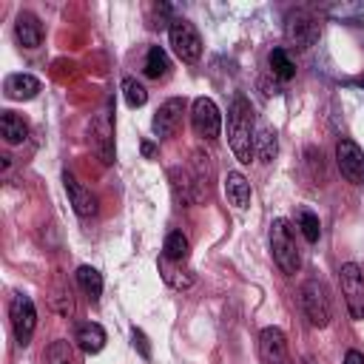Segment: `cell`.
<instances>
[{
  "label": "cell",
  "mask_w": 364,
  "mask_h": 364,
  "mask_svg": "<svg viewBox=\"0 0 364 364\" xmlns=\"http://www.w3.org/2000/svg\"><path fill=\"white\" fill-rule=\"evenodd\" d=\"M74 341L85 355H94V353H100L105 347V330L97 321H82L77 327V333H74Z\"/></svg>",
  "instance_id": "cell-16"
},
{
  "label": "cell",
  "mask_w": 364,
  "mask_h": 364,
  "mask_svg": "<svg viewBox=\"0 0 364 364\" xmlns=\"http://www.w3.org/2000/svg\"><path fill=\"white\" fill-rule=\"evenodd\" d=\"M296 222H299V230H301V236H304L307 242H318V236H321V222H318V216H316L313 210L301 208V210L296 213Z\"/></svg>",
  "instance_id": "cell-24"
},
{
  "label": "cell",
  "mask_w": 364,
  "mask_h": 364,
  "mask_svg": "<svg viewBox=\"0 0 364 364\" xmlns=\"http://www.w3.org/2000/svg\"><path fill=\"white\" fill-rule=\"evenodd\" d=\"M46 364H74V355H71V344L65 338H57L48 344L46 350Z\"/></svg>",
  "instance_id": "cell-26"
},
{
  "label": "cell",
  "mask_w": 364,
  "mask_h": 364,
  "mask_svg": "<svg viewBox=\"0 0 364 364\" xmlns=\"http://www.w3.org/2000/svg\"><path fill=\"white\" fill-rule=\"evenodd\" d=\"M168 40H171L173 54H176L182 63H196V60L202 57V37H199V31L193 28V23H188V20H182V17L171 20V26H168Z\"/></svg>",
  "instance_id": "cell-4"
},
{
  "label": "cell",
  "mask_w": 364,
  "mask_h": 364,
  "mask_svg": "<svg viewBox=\"0 0 364 364\" xmlns=\"http://www.w3.org/2000/svg\"><path fill=\"white\" fill-rule=\"evenodd\" d=\"M122 97H125V102H128L131 108H142V105L148 102L145 85H142L139 80H134V77H125V80H122Z\"/></svg>",
  "instance_id": "cell-25"
},
{
  "label": "cell",
  "mask_w": 364,
  "mask_h": 364,
  "mask_svg": "<svg viewBox=\"0 0 364 364\" xmlns=\"http://www.w3.org/2000/svg\"><path fill=\"white\" fill-rule=\"evenodd\" d=\"M344 364H364V353H358V350H347Z\"/></svg>",
  "instance_id": "cell-29"
},
{
  "label": "cell",
  "mask_w": 364,
  "mask_h": 364,
  "mask_svg": "<svg viewBox=\"0 0 364 364\" xmlns=\"http://www.w3.org/2000/svg\"><path fill=\"white\" fill-rule=\"evenodd\" d=\"M267 65H270L273 77H279L282 82H287V80L296 74V63L290 60V54H287L284 48H273V51L267 54Z\"/></svg>",
  "instance_id": "cell-22"
},
{
  "label": "cell",
  "mask_w": 364,
  "mask_h": 364,
  "mask_svg": "<svg viewBox=\"0 0 364 364\" xmlns=\"http://www.w3.org/2000/svg\"><path fill=\"white\" fill-rule=\"evenodd\" d=\"M188 250H191V245H188V236H185L182 230H171V233L165 236V245H162V256H165V259H171V262H185V259H188Z\"/></svg>",
  "instance_id": "cell-21"
},
{
  "label": "cell",
  "mask_w": 364,
  "mask_h": 364,
  "mask_svg": "<svg viewBox=\"0 0 364 364\" xmlns=\"http://www.w3.org/2000/svg\"><path fill=\"white\" fill-rule=\"evenodd\" d=\"M256 156H259L262 162H270V159L276 156V134H273L270 128H262V131L256 134Z\"/></svg>",
  "instance_id": "cell-27"
},
{
  "label": "cell",
  "mask_w": 364,
  "mask_h": 364,
  "mask_svg": "<svg viewBox=\"0 0 364 364\" xmlns=\"http://www.w3.org/2000/svg\"><path fill=\"white\" fill-rule=\"evenodd\" d=\"M63 185H65V193H68V202H71V208H74V213L77 216H94L97 213V196L82 185V182H77L71 173H63Z\"/></svg>",
  "instance_id": "cell-13"
},
{
  "label": "cell",
  "mask_w": 364,
  "mask_h": 364,
  "mask_svg": "<svg viewBox=\"0 0 364 364\" xmlns=\"http://www.w3.org/2000/svg\"><path fill=\"white\" fill-rule=\"evenodd\" d=\"M259 361L262 364H293L287 350V336L279 327H264L259 333Z\"/></svg>",
  "instance_id": "cell-9"
},
{
  "label": "cell",
  "mask_w": 364,
  "mask_h": 364,
  "mask_svg": "<svg viewBox=\"0 0 364 364\" xmlns=\"http://www.w3.org/2000/svg\"><path fill=\"white\" fill-rule=\"evenodd\" d=\"M228 142L233 156L242 165L256 159V128H253V108L245 97H236L228 108Z\"/></svg>",
  "instance_id": "cell-1"
},
{
  "label": "cell",
  "mask_w": 364,
  "mask_h": 364,
  "mask_svg": "<svg viewBox=\"0 0 364 364\" xmlns=\"http://www.w3.org/2000/svg\"><path fill=\"white\" fill-rule=\"evenodd\" d=\"M182 114H185V100H182V97L165 100V102L156 108V114H154V122H151L154 134H156L159 139L173 136V131H176L179 122H182Z\"/></svg>",
  "instance_id": "cell-11"
},
{
  "label": "cell",
  "mask_w": 364,
  "mask_h": 364,
  "mask_svg": "<svg viewBox=\"0 0 364 364\" xmlns=\"http://www.w3.org/2000/svg\"><path fill=\"white\" fill-rule=\"evenodd\" d=\"M225 196H228V202L233 205V208H247L250 205V182L239 173V171H228V176H225Z\"/></svg>",
  "instance_id": "cell-17"
},
{
  "label": "cell",
  "mask_w": 364,
  "mask_h": 364,
  "mask_svg": "<svg viewBox=\"0 0 364 364\" xmlns=\"http://www.w3.org/2000/svg\"><path fill=\"white\" fill-rule=\"evenodd\" d=\"M284 34L296 48H310L318 40V23L307 14H290L287 26H284Z\"/></svg>",
  "instance_id": "cell-12"
},
{
  "label": "cell",
  "mask_w": 364,
  "mask_h": 364,
  "mask_svg": "<svg viewBox=\"0 0 364 364\" xmlns=\"http://www.w3.org/2000/svg\"><path fill=\"white\" fill-rule=\"evenodd\" d=\"M77 284H80V290L91 301H100V296H102V276H100V270H94L91 264L77 267Z\"/></svg>",
  "instance_id": "cell-20"
},
{
  "label": "cell",
  "mask_w": 364,
  "mask_h": 364,
  "mask_svg": "<svg viewBox=\"0 0 364 364\" xmlns=\"http://www.w3.org/2000/svg\"><path fill=\"white\" fill-rule=\"evenodd\" d=\"M14 37L20 40L23 48H37L43 43V23L31 11H20L14 20Z\"/></svg>",
  "instance_id": "cell-14"
},
{
  "label": "cell",
  "mask_w": 364,
  "mask_h": 364,
  "mask_svg": "<svg viewBox=\"0 0 364 364\" xmlns=\"http://www.w3.org/2000/svg\"><path fill=\"white\" fill-rule=\"evenodd\" d=\"M3 94L9 100H34L40 94V80L31 74H9L3 82Z\"/></svg>",
  "instance_id": "cell-15"
},
{
  "label": "cell",
  "mask_w": 364,
  "mask_h": 364,
  "mask_svg": "<svg viewBox=\"0 0 364 364\" xmlns=\"http://www.w3.org/2000/svg\"><path fill=\"white\" fill-rule=\"evenodd\" d=\"M134 347H139L142 358H151V347H148V338H145V333H142V330H136V327H134Z\"/></svg>",
  "instance_id": "cell-28"
},
{
  "label": "cell",
  "mask_w": 364,
  "mask_h": 364,
  "mask_svg": "<svg viewBox=\"0 0 364 364\" xmlns=\"http://www.w3.org/2000/svg\"><path fill=\"white\" fill-rule=\"evenodd\" d=\"M299 301H301V313L313 327H327L330 316H333V304H330V293L318 279H307L299 290Z\"/></svg>",
  "instance_id": "cell-3"
},
{
  "label": "cell",
  "mask_w": 364,
  "mask_h": 364,
  "mask_svg": "<svg viewBox=\"0 0 364 364\" xmlns=\"http://www.w3.org/2000/svg\"><path fill=\"white\" fill-rule=\"evenodd\" d=\"M270 250H273V262L279 264L284 276L299 273L301 256H299V245H296V236L287 219H276L270 225Z\"/></svg>",
  "instance_id": "cell-2"
},
{
  "label": "cell",
  "mask_w": 364,
  "mask_h": 364,
  "mask_svg": "<svg viewBox=\"0 0 364 364\" xmlns=\"http://www.w3.org/2000/svg\"><path fill=\"white\" fill-rule=\"evenodd\" d=\"M88 134H91L88 142H91L94 154H97L105 165H111V162H114V128H111V117H108V111H100V114L91 119Z\"/></svg>",
  "instance_id": "cell-10"
},
{
  "label": "cell",
  "mask_w": 364,
  "mask_h": 364,
  "mask_svg": "<svg viewBox=\"0 0 364 364\" xmlns=\"http://www.w3.org/2000/svg\"><path fill=\"white\" fill-rule=\"evenodd\" d=\"M336 165L347 182L364 185V151L350 136H341L336 142Z\"/></svg>",
  "instance_id": "cell-8"
},
{
  "label": "cell",
  "mask_w": 364,
  "mask_h": 364,
  "mask_svg": "<svg viewBox=\"0 0 364 364\" xmlns=\"http://www.w3.org/2000/svg\"><path fill=\"white\" fill-rule=\"evenodd\" d=\"M191 128L202 139H216L222 131V114L210 97H196L191 102Z\"/></svg>",
  "instance_id": "cell-7"
},
{
  "label": "cell",
  "mask_w": 364,
  "mask_h": 364,
  "mask_svg": "<svg viewBox=\"0 0 364 364\" xmlns=\"http://www.w3.org/2000/svg\"><path fill=\"white\" fill-rule=\"evenodd\" d=\"M0 134L9 145H20L28 136V122L14 111H0Z\"/></svg>",
  "instance_id": "cell-19"
},
{
  "label": "cell",
  "mask_w": 364,
  "mask_h": 364,
  "mask_svg": "<svg viewBox=\"0 0 364 364\" xmlns=\"http://www.w3.org/2000/svg\"><path fill=\"white\" fill-rule=\"evenodd\" d=\"M168 68H171V63H168L165 48L151 46V48H148V54H145V74H148L151 80H159V77H165V74H168Z\"/></svg>",
  "instance_id": "cell-23"
},
{
  "label": "cell",
  "mask_w": 364,
  "mask_h": 364,
  "mask_svg": "<svg viewBox=\"0 0 364 364\" xmlns=\"http://www.w3.org/2000/svg\"><path fill=\"white\" fill-rule=\"evenodd\" d=\"M156 267H159V276H162L171 287H176V290H188V287L193 284V273H191L188 267H182V262H171V259L159 256Z\"/></svg>",
  "instance_id": "cell-18"
},
{
  "label": "cell",
  "mask_w": 364,
  "mask_h": 364,
  "mask_svg": "<svg viewBox=\"0 0 364 364\" xmlns=\"http://www.w3.org/2000/svg\"><path fill=\"white\" fill-rule=\"evenodd\" d=\"M9 318H11V330H14L17 344L20 347H28L31 344V336H34V327H37V310H34V301L26 293H14L11 296Z\"/></svg>",
  "instance_id": "cell-5"
},
{
  "label": "cell",
  "mask_w": 364,
  "mask_h": 364,
  "mask_svg": "<svg viewBox=\"0 0 364 364\" xmlns=\"http://www.w3.org/2000/svg\"><path fill=\"white\" fill-rule=\"evenodd\" d=\"M338 282H341V293L347 301V310L355 321H364V273L358 264L347 262L338 270Z\"/></svg>",
  "instance_id": "cell-6"
},
{
  "label": "cell",
  "mask_w": 364,
  "mask_h": 364,
  "mask_svg": "<svg viewBox=\"0 0 364 364\" xmlns=\"http://www.w3.org/2000/svg\"><path fill=\"white\" fill-rule=\"evenodd\" d=\"M142 154H145V156H151V154H154V145H151V142H145V145H142Z\"/></svg>",
  "instance_id": "cell-30"
}]
</instances>
